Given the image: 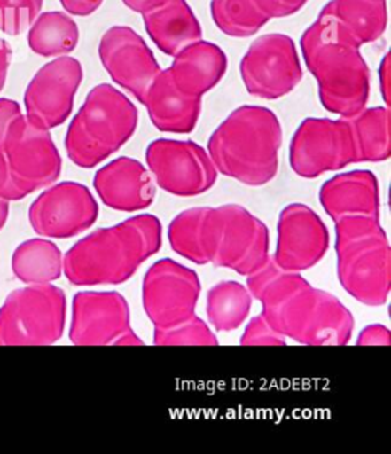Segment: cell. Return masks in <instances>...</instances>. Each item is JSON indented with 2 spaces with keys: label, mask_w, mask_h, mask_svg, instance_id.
Listing matches in <instances>:
<instances>
[{
  "label": "cell",
  "mask_w": 391,
  "mask_h": 454,
  "mask_svg": "<svg viewBox=\"0 0 391 454\" xmlns=\"http://www.w3.org/2000/svg\"><path fill=\"white\" fill-rule=\"evenodd\" d=\"M246 288L263 306L260 316L283 337L306 346L350 343L355 318L341 300L298 272L283 271L272 257L248 276Z\"/></svg>",
  "instance_id": "6da1fadb"
},
{
  "label": "cell",
  "mask_w": 391,
  "mask_h": 454,
  "mask_svg": "<svg viewBox=\"0 0 391 454\" xmlns=\"http://www.w3.org/2000/svg\"><path fill=\"white\" fill-rule=\"evenodd\" d=\"M168 240L187 261L228 268L246 278L270 257V230L238 204L182 211L168 225Z\"/></svg>",
  "instance_id": "7a4b0ae2"
},
{
  "label": "cell",
  "mask_w": 391,
  "mask_h": 454,
  "mask_svg": "<svg viewBox=\"0 0 391 454\" xmlns=\"http://www.w3.org/2000/svg\"><path fill=\"white\" fill-rule=\"evenodd\" d=\"M160 247V219L138 215L78 240L63 257V272L75 286L121 285Z\"/></svg>",
  "instance_id": "3957f363"
},
{
  "label": "cell",
  "mask_w": 391,
  "mask_h": 454,
  "mask_svg": "<svg viewBox=\"0 0 391 454\" xmlns=\"http://www.w3.org/2000/svg\"><path fill=\"white\" fill-rule=\"evenodd\" d=\"M300 44L325 111L350 118L367 107L370 67L352 35L320 14L304 31Z\"/></svg>",
  "instance_id": "277c9868"
},
{
  "label": "cell",
  "mask_w": 391,
  "mask_h": 454,
  "mask_svg": "<svg viewBox=\"0 0 391 454\" xmlns=\"http://www.w3.org/2000/svg\"><path fill=\"white\" fill-rule=\"evenodd\" d=\"M281 143L283 129L274 112L263 106H240L211 135L208 155L217 173L262 187L277 176Z\"/></svg>",
  "instance_id": "5b68a950"
},
{
  "label": "cell",
  "mask_w": 391,
  "mask_h": 454,
  "mask_svg": "<svg viewBox=\"0 0 391 454\" xmlns=\"http://www.w3.org/2000/svg\"><path fill=\"white\" fill-rule=\"evenodd\" d=\"M336 271L346 293L367 306L386 305L391 289V248L379 217L335 222Z\"/></svg>",
  "instance_id": "8992f818"
},
{
  "label": "cell",
  "mask_w": 391,
  "mask_h": 454,
  "mask_svg": "<svg viewBox=\"0 0 391 454\" xmlns=\"http://www.w3.org/2000/svg\"><path fill=\"white\" fill-rule=\"evenodd\" d=\"M137 106L115 86H95L67 129L65 147L75 166L94 168L116 153L138 129Z\"/></svg>",
  "instance_id": "52a82bcc"
},
{
  "label": "cell",
  "mask_w": 391,
  "mask_h": 454,
  "mask_svg": "<svg viewBox=\"0 0 391 454\" xmlns=\"http://www.w3.org/2000/svg\"><path fill=\"white\" fill-rule=\"evenodd\" d=\"M66 294L51 283L8 294L0 308V346H50L63 337Z\"/></svg>",
  "instance_id": "ba28073f"
},
{
  "label": "cell",
  "mask_w": 391,
  "mask_h": 454,
  "mask_svg": "<svg viewBox=\"0 0 391 454\" xmlns=\"http://www.w3.org/2000/svg\"><path fill=\"white\" fill-rule=\"evenodd\" d=\"M2 150L10 168L14 200L50 187L60 177L61 156L50 130L39 128L23 114L8 129Z\"/></svg>",
  "instance_id": "9c48e42d"
},
{
  "label": "cell",
  "mask_w": 391,
  "mask_h": 454,
  "mask_svg": "<svg viewBox=\"0 0 391 454\" xmlns=\"http://www.w3.org/2000/svg\"><path fill=\"white\" fill-rule=\"evenodd\" d=\"M289 162L298 176L315 179L358 162L348 118H306L293 133Z\"/></svg>",
  "instance_id": "30bf717a"
},
{
  "label": "cell",
  "mask_w": 391,
  "mask_h": 454,
  "mask_svg": "<svg viewBox=\"0 0 391 454\" xmlns=\"http://www.w3.org/2000/svg\"><path fill=\"white\" fill-rule=\"evenodd\" d=\"M240 77L249 94L278 100L291 94L303 78L293 40L286 34H265L254 40L240 61Z\"/></svg>",
  "instance_id": "8fae6325"
},
{
  "label": "cell",
  "mask_w": 391,
  "mask_h": 454,
  "mask_svg": "<svg viewBox=\"0 0 391 454\" xmlns=\"http://www.w3.org/2000/svg\"><path fill=\"white\" fill-rule=\"evenodd\" d=\"M69 338L77 346H143L130 325V308L116 291H82L72 301Z\"/></svg>",
  "instance_id": "7c38bea8"
},
{
  "label": "cell",
  "mask_w": 391,
  "mask_h": 454,
  "mask_svg": "<svg viewBox=\"0 0 391 454\" xmlns=\"http://www.w3.org/2000/svg\"><path fill=\"white\" fill-rule=\"evenodd\" d=\"M145 161L160 189L181 198L207 193L219 175L208 152L194 141L154 139Z\"/></svg>",
  "instance_id": "4fadbf2b"
},
{
  "label": "cell",
  "mask_w": 391,
  "mask_h": 454,
  "mask_svg": "<svg viewBox=\"0 0 391 454\" xmlns=\"http://www.w3.org/2000/svg\"><path fill=\"white\" fill-rule=\"evenodd\" d=\"M200 280L198 272L171 259L150 266L143 280V305L154 331H166L196 314Z\"/></svg>",
  "instance_id": "5bb4252c"
},
{
  "label": "cell",
  "mask_w": 391,
  "mask_h": 454,
  "mask_svg": "<svg viewBox=\"0 0 391 454\" xmlns=\"http://www.w3.org/2000/svg\"><path fill=\"white\" fill-rule=\"evenodd\" d=\"M98 215L94 194L83 184L72 181L44 190L29 207L31 227L48 239L75 238L92 227Z\"/></svg>",
  "instance_id": "9a60e30c"
},
{
  "label": "cell",
  "mask_w": 391,
  "mask_h": 454,
  "mask_svg": "<svg viewBox=\"0 0 391 454\" xmlns=\"http://www.w3.org/2000/svg\"><path fill=\"white\" fill-rule=\"evenodd\" d=\"M83 82V67L74 57L61 56L46 63L25 90L29 121L39 128H59L74 109V100Z\"/></svg>",
  "instance_id": "2e32d148"
},
{
  "label": "cell",
  "mask_w": 391,
  "mask_h": 454,
  "mask_svg": "<svg viewBox=\"0 0 391 454\" xmlns=\"http://www.w3.org/2000/svg\"><path fill=\"white\" fill-rule=\"evenodd\" d=\"M99 60L118 86L141 103L144 95L162 71L145 40L135 29L116 25L99 40Z\"/></svg>",
  "instance_id": "e0dca14e"
},
{
  "label": "cell",
  "mask_w": 391,
  "mask_h": 454,
  "mask_svg": "<svg viewBox=\"0 0 391 454\" xmlns=\"http://www.w3.org/2000/svg\"><path fill=\"white\" fill-rule=\"evenodd\" d=\"M329 230L310 207L291 204L278 217V240L272 261L283 271L301 272L320 263L329 249Z\"/></svg>",
  "instance_id": "ac0fdd59"
},
{
  "label": "cell",
  "mask_w": 391,
  "mask_h": 454,
  "mask_svg": "<svg viewBox=\"0 0 391 454\" xmlns=\"http://www.w3.org/2000/svg\"><path fill=\"white\" fill-rule=\"evenodd\" d=\"M94 187L99 200L112 210L137 213L149 208L156 187L141 162L121 156L95 173Z\"/></svg>",
  "instance_id": "d6986e66"
},
{
  "label": "cell",
  "mask_w": 391,
  "mask_h": 454,
  "mask_svg": "<svg viewBox=\"0 0 391 454\" xmlns=\"http://www.w3.org/2000/svg\"><path fill=\"white\" fill-rule=\"evenodd\" d=\"M320 202L333 222L342 217H380L378 177L370 170L336 175L323 184Z\"/></svg>",
  "instance_id": "ffe728a7"
},
{
  "label": "cell",
  "mask_w": 391,
  "mask_h": 454,
  "mask_svg": "<svg viewBox=\"0 0 391 454\" xmlns=\"http://www.w3.org/2000/svg\"><path fill=\"white\" fill-rule=\"evenodd\" d=\"M150 121L160 132L192 133L202 112V98L184 94L171 77L170 69L160 71L141 101Z\"/></svg>",
  "instance_id": "44dd1931"
},
{
  "label": "cell",
  "mask_w": 391,
  "mask_h": 454,
  "mask_svg": "<svg viewBox=\"0 0 391 454\" xmlns=\"http://www.w3.org/2000/svg\"><path fill=\"white\" fill-rule=\"evenodd\" d=\"M168 69L184 94L202 98L225 77L228 59L221 46L200 39L177 52Z\"/></svg>",
  "instance_id": "7402d4cb"
},
{
  "label": "cell",
  "mask_w": 391,
  "mask_h": 454,
  "mask_svg": "<svg viewBox=\"0 0 391 454\" xmlns=\"http://www.w3.org/2000/svg\"><path fill=\"white\" fill-rule=\"evenodd\" d=\"M143 20L152 42L167 56L175 57L202 39V27L187 0H164L143 12Z\"/></svg>",
  "instance_id": "603a6c76"
},
{
  "label": "cell",
  "mask_w": 391,
  "mask_h": 454,
  "mask_svg": "<svg viewBox=\"0 0 391 454\" xmlns=\"http://www.w3.org/2000/svg\"><path fill=\"white\" fill-rule=\"evenodd\" d=\"M320 14L338 23L361 46L379 40L388 23L387 0H331Z\"/></svg>",
  "instance_id": "cb8c5ba5"
},
{
  "label": "cell",
  "mask_w": 391,
  "mask_h": 454,
  "mask_svg": "<svg viewBox=\"0 0 391 454\" xmlns=\"http://www.w3.org/2000/svg\"><path fill=\"white\" fill-rule=\"evenodd\" d=\"M17 280L27 285H46L61 278L63 255L48 239H29L17 247L12 259Z\"/></svg>",
  "instance_id": "d4e9b609"
},
{
  "label": "cell",
  "mask_w": 391,
  "mask_h": 454,
  "mask_svg": "<svg viewBox=\"0 0 391 454\" xmlns=\"http://www.w3.org/2000/svg\"><path fill=\"white\" fill-rule=\"evenodd\" d=\"M348 120L352 126L358 162H382L390 158V111L387 106L364 107Z\"/></svg>",
  "instance_id": "484cf974"
},
{
  "label": "cell",
  "mask_w": 391,
  "mask_h": 454,
  "mask_svg": "<svg viewBox=\"0 0 391 454\" xmlns=\"http://www.w3.org/2000/svg\"><path fill=\"white\" fill-rule=\"evenodd\" d=\"M80 29L66 12H48L37 16L29 29L28 44L42 57H61L77 48Z\"/></svg>",
  "instance_id": "4316f807"
},
{
  "label": "cell",
  "mask_w": 391,
  "mask_h": 454,
  "mask_svg": "<svg viewBox=\"0 0 391 454\" xmlns=\"http://www.w3.org/2000/svg\"><path fill=\"white\" fill-rule=\"evenodd\" d=\"M253 306V295L245 285L232 280L215 283L207 295V316L215 331L231 333L242 326Z\"/></svg>",
  "instance_id": "83f0119b"
},
{
  "label": "cell",
  "mask_w": 391,
  "mask_h": 454,
  "mask_svg": "<svg viewBox=\"0 0 391 454\" xmlns=\"http://www.w3.org/2000/svg\"><path fill=\"white\" fill-rule=\"evenodd\" d=\"M211 16L222 33L236 39L253 37L270 20L260 0H211Z\"/></svg>",
  "instance_id": "f1b7e54d"
},
{
  "label": "cell",
  "mask_w": 391,
  "mask_h": 454,
  "mask_svg": "<svg viewBox=\"0 0 391 454\" xmlns=\"http://www.w3.org/2000/svg\"><path fill=\"white\" fill-rule=\"evenodd\" d=\"M153 343L156 346H217L219 341L208 325L194 316L179 326L154 331Z\"/></svg>",
  "instance_id": "f546056e"
},
{
  "label": "cell",
  "mask_w": 391,
  "mask_h": 454,
  "mask_svg": "<svg viewBox=\"0 0 391 454\" xmlns=\"http://www.w3.org/2000/svg\"><path fill=\"white\" fill-rule=\"evenodd\" d=\"M43 6V0H0V31L19 35L33 25Z\"/></svg>",
  "instance_id": "4dcf8cb0"
},
{
  "label": "cell",
  "mask_w": 391,
  "mask_h": 454,
  "mask_svg": "<svg viewBox=\"0 0 391 454\" xmlns=\"http://www.w3.org/2000/svg\"><path fill=\"white\" fill-rule=\"evenodd\" d=\"M243 346H285L286 338L274 331L263 317H254L243 333Z\"/></svg>",
  "instance_id": "1f68e13d"
},
{
  "label": "cell",
  "mask_w": 391,
  "mask_h": 454,
  "mask_svg": "<svg viewBox=\"0 0 391 454\" xmlns=\"http://www.w3.org/2000/svg\"><path fill=\"white\" fill-rule=\"evenodd\" d=\"M309 0H260L270 19H281L297 14Z\"/></svg>",
  "instance_id": "d6a6232c"
},
{
  "label": "cell",
  "mask_w": 391,
  "mask_h": 454,
  "mask_svg": "<svg viewBox=\"0 0 391 454\" xmlns=\"http://www.w3.org/2000/svg\"><path fill=\"white\" fill-rule=\"evenodd\" d=\"M356 344L359 346H390V329L382 325H371V326L365 327L359 333Z\"/></svg>",
  "instance_id": "836d02e7"
},
{
  "label": "cell",
  "mask_w": 391,
  "mask_h": 454,
  "mask_svg": "<svg viewBox=\"0 0 391 454\" xmlns=\"http://www.w3.org/2000/svg\"><path fill=\"white\" fill-rule=\"evenodd\" d=\"M22 115V109L19 103L10 98H0V147L4 145L8 129L12 122Z\"/></svg>",
  "instance_id": "e575fe53"
},
{
  "label": "cell",
  "mask_w": 391,
  "mask_h": 454,
  "mask_svg": "<svg viewBox=\"0 0 391 454\" xmlns=\"http://www.w3.org/2000/svg\"><path fill=\"white\" fill-rule=\"evenodd\" d=\"M105 0H60L61 6L72 16L86 17L94 14Z\"/></svg>",
  "instance_id": "d590c367"
},
{
  "label": "cell",
  "mask_w": 391,
  "mask_h": 454,
  "mask_svg": "<svg viewBox=\"0 0 391 454\" xmlns=\"http://www.w3.org/2000/svg\"><path fill=\"white\" fill-rule=\"evenodd\" d=\"M0 198L10 200V202L14 200L10 168H8V162H6L5 153H4L2 147H0Z\"/></svg>",
  "instance_id": "8d00e7d4"
},
{
  "label": "cell",
  "mask_w": 391,
  "mask_h": 454,
  "mask_svg": "<svg viewBox=\"0 0 391 454\" xmlns=\"http://www.w3.org/2000/svg\"><path fill=\"white\" fill-rule=\"evenodd\" d=\"M379 84L380 92H382V98L386 101L387 107L390 106V56L386 54V57L380 61L379 67Z\"/></svg>",
  "instance_id": "74e56055"
},
{
  "label": "cell",
  "mask_w": 391,
  "mask_h": 454,
  "mask_svg": "<svg viewBox=\"0 0 391 454\" xmlns=\"http://www.w3.org/2000/svg\"><path fill=\"white\" fill-rule=\"evenodd\" d=\"M12 46L10 43H6L5 40L0 39V90L5 86L8 69L12 65Z\"/></svg>",
  "instance_id": "f35d334b"
},
{
  "label": "cell",
  "mask_w": 391,
  "mask_h": 454,
  "mask_svg": "<svg viewBox=\"0 0 391 454\" xmlns=\"http://www.w3.org/2000/svg\"><path fill=\"white\" fill-rule=\"evenodd\" d=\"M162 2H164V0H122V4H124L129 10L139 12V14L149 12V10H152L154 6L160 5Z\"/></svg>",
  "instance_id": "ab89813d"
},
{
  "label": "cell",
  "mask_w": 391,
  "mask_h": 454,
  "mask_svg": "<svg viewBox=\"0 0 391 454\" xmlns=\"http://www.w3.org/2000/svg\"><path fill=\"white\" fill-rule=\"evenodd\" d=\"M8 216H10V200L0 198V231L5 227Z\"/></svg>",
  "instance_id": "60d3db41"
}]
</instances>
